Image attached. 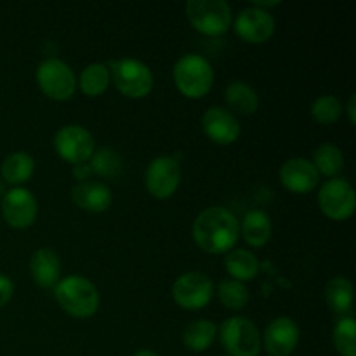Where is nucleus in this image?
Listing matches in <instances>:
<instances>
[{
  "label": "nucleus",
  "instance_id": "473e14b6",
  "mask_svg": "<svg viewBox=\"0 0 356 356\" xmlns=\"http://www.w3.org/2000/svg\"><path fill=\"white\" fill-rule=\"evenodd\" d=\"M346 113H348V118H350L351 124H355L356 122V96L355 94H351L350 96V101H348V106H346Z\"/></svg>",
  "mask_w": 356,
  "mask_h": 356
},
{
  "label": "nucleus",
  "instance_id": "5701e85b",
  "mask_svg": "<svg viewBox=\"0 0 356 356\" xmlns=\"http://www.w3.org/2000/svg\"><path fill=\"white\" fill-rule=\"evenodd\" d=\"M218 337V325L212 320H195L183 330V344L186 350L202 353L214 344Z\"/></svg>",
  "mask_w": 356,
  "mask_h": 356
},
{
  "label": "nucleus",
  "instance_id": "cd10ccee",
  "mask_svg": "<svg viewBox=\"0 0 356 356\" xmlns=\"http://www.w3.org/2000/svg\"><path fill=\"white\" fill-rule=\"evenodd\" d=\"M218 298L226 309L242 312L250 301V292L245 284L233 278H225L218 285Z\"/></svg>",
  "mask_w": 356,
  "mask_h": 356
},
{
  "label": "nucleus",
  "instance_id": "a878e982",
  "mask_svg": "<svg viewBox=\"0 0 356 356\" xmlns=\"http://www.w3.org/2000/svg\"><path fill=\"white\" fill-rule=\"evenodd\" d=\"M312 163L315 165L316 172L320 176H325L329 179L339 176L344 169V155L336 145H330V143H323L318 148L313 152V160Z\"/></svg>",
  "mask_w": 356,
  "mask_h": 356
},
{
  "label": "nucleus",
  "instance_id": "f03ea898",
  "mask_svg": "<svg viewBox=\"0 0 356 356\" xmlns=\"http://www.w3.org/2000/svg\"><path fill=\"white\" fill-rule=\"evenodd\" d=\"M54 298L59 308L75 318H90L97 313L101 296L96 285L82 275H68L54 287Z\"/></svg>",
  "mask_w": 356,
  "mask_h": 356
},
{
  "label": "nucleus",
  "instance_id": "ddd939ff",
  "mask_svg": "<svg viewBox=\"0 0 356 356\" xmlns=\"http://www.w3.org/2000/svg\"><path fill=\"white\" fill-rule=\"evenodd\" d=\"M233 28L243 42L257 45L264 44L273 37L277 23H275V17L271 13L250 6L240 10L238 16L233 19Z\"/></svg>",
  "mask_w": 356,
  "mask_h": 356
},
{
  "label": "nucleus",
  "instance_id": "393cba45",
  "mask_svg": "<svg viewBox=\"0 0 356 356\" xmlns=\"http://www.w3.org/2000/svg\"><path fill=\"white\" fill-rule=\"evenodd\" d=\"M325 302L334 313L346 316L353 308V284L344 277H336L327 284Z\"/></svg>",
  "mask_w": 356,
  "mask_h": 356
},
{
  "label": "nucleus",
  "instance_id": "2eb2a0df",
  "mask_svg": "<svg viewBox=\"0 0 356 356\" xmlns=\"http://www.w3.org/2000/svg\"><path fill=\"white\" fill-rule=\"evenodd\" d=\"M301 341L299 325L291 316H278L268 323L261 343L271 356H291Z\"/></svg>",
  "mask_w": 356,
  "mask_h": 356
},
{
  "label": "nucleus",
  "instance_id": "c85d7f7f",
  "mask_svg": "<svg viewBox=\"0 0 356 356\" xmlns=\"http://www.w3.org/2000/svg\"><path fill=\"white\" fill-rule=\"evenodd\" d=\"M344 106L341 99L334 94H323V96L316 97L312 103L309 113H312L313 120L318 122L320 125H332L343 115Z\"/></svg>",
  "mask_w": 356,
  "mask_h": 356
},
{
  "label": "nucleus",
  "instance_id": "423d86ee",
  "mask_svg": "<svg viewBox=\"0 0 356 356\" xmlns=\"http://www.w3.org/2000/svg\"><path fill=\"white\" fill-rule=\"evenodd\" d=\"M37 86L49 99L68 101L76 92V75L68 63L59 58H47L35 72Z\"/></svg>",
  "mask_w": 356,
  "mask_h": 356
},
{
  "label": "nucleus",
  "instance_id": "6ab92c4d",
  "mask_svg": "<svg viewBox=\"0 0 356 356\" xmlns=\"http://www.w3.org/2000/svg\"><path fill=\"white\" fill-rule=\"evenodd\" d=\"M240 235L252 249L264 247L273 235V222H271L270 216L261 209L249 211L240 222Z\"/></svg>",
  "mask_w": 356,
  "mask_h": 356
},
{
  "label": "nucleus",
  "instance_id": "f3484780",
  "mask_svg": "<svg viewBox=\"0 0 356 356\" xmlns=\"http://www.w3.org/2000/svg\"><path fill=\"white\" fill-rule=\"evenodd\" d=\"M72 202L82 211L101 214L111 207L113 195L110 186L101 181H83L72 188Z\"/></svg>",
  "mask_w": 356,
  "mask_h": 356
},
{
  "label": "nucleus",
  "instance_id": "1a4fd4ad",
  "mask_svg": "<svg viewBox=\"0 0 356 356\" xmlns=\"http://www.w3.org/2000/svg\"><path fill=\"white\" fill-rule=\"evenodd\" d=\"M318 205L325 218L332 221H346L355 214L356 209L353 186L341 177L325 181L318 191Z\"/></svg>",
  "mask_w": 356,
  "mask_h": 356
},
{
  "label": "nucleus",
  "instance_id": "72a5a7b5",
  "mask_svg": "<svg viewBox=\"0 0 356 356\" xmlns=\"http://www.w3.org/2000/svg\"><path fill=\"white\" fill-rule=\"evenodd\" d=\"M132 356H159V355H156L155 351H152V350H139V351H136V353Z\"/></svg>",
  "mask_w": 356,
  "mask_h": 356
},
{
  "label": "nucleus",
  "instance_id": "f257e3e1",
  "mask_svg": "<svg viewBox=\"0 0 356 356\" xmlns=\"http://www.w3.org/2000/svg\"><path fill=\"white\" fill-rule=\"evenodd\" d=\"M195 243L207 254H228L240 236V221L225 207H207L197 216L191 228Z\"/></svg>",
  "mask_w": 356,
  "mask_h": 356
},
{
  "label": "nucleus",
  "instance_id": "7c9ffc66",
  "mask_svg": "<svg viewBox=\"0 0 356 356\" xmlns=\"http://www.w3.org/2000/svg\"><path fill=\"white\" fill-rule=\"evenodd\" d=\"M14 296V284L7 275L0 273V308L9 305Z\"/></svg>",
  "mask_w": 356,
  "mask_h": 356
},
{
  "label": "nucleus",
  "instance_id": "6e6552de",
  "mask_svg": "<svg viewBox=\"0 0 356 356\" xmlns=\"http://www.w3.org/2000/svg\"><path fill=\"white\" fill-rule=\"evenodd\" d=\"M214 298V284L200 271H186L176 278L172 285V299L186 312H200L207 308Z\"/></svg>",
  "mask_w": 356,
  "mask_h": 356
},
{
  "label": "nucleus",
  "instance_id": "9b49d317",
  "mask_svg": "<svg viewBox=\"0 0 356 356\" xmlns=\"http://www.w3.org/2000/svg\"><path fill=\"white\" fill-rule=\"evenodd\" d=\"M181 167L174 156L162 155L149 162L145 172V186L156 200H169L181 184Z\"/></svg>",
  "mask_w": 356,
  "mask_h": 356
},
{
  "label": "nucleus",
  "instance_id": "20e7f679",
  "mask_svg": "<svg viewBox=\"0 0 356 356\" xmlns=\"http://www.w3.org/2000/svg\"><path fill=\"white\" fill-rule=\"evenodd\" d=\"M111 83L122 96L129 99H143L153 90V73L146 63L134 58L111 59L106 63Z\"/></svg>",
  "mask_w": 356,
  "mask_h": 356
},
{
  "label": "nucleus",
  "instance_id": "aec40b11",
  "mask_svg": "<svg viewBox=\"0 0 356 356\" xmlns=\"http://www.w3.org/2000/svg\"><path fill=\"white\" fill-rule=\"evenodd\" d=\"M225 101L233 115L249 117V115L256 113L259 108V94L242 80H233L228 83L225 90Z\"/></svg>",
  "mask_w": 356,
  "mask_h": 356
},
{
  "label": "nucleus",
  "instance_id": "f8f14e48",
  "mask_svg": "<svg viewBox=\"0 0 356 356\" xmlns=\"http://www.w3.org/2000/svg\"><path fill=\"white\" fill-rule=\"evenodd\" d=\"M2 216L7 226L26 229L33 226L38 216V202L26 188H13L2 198Z\"/></svg>",
  "mask_w": 356,
  "mask_h": 356
},
{
  "label": "nucleus",
  "instance_id": "dca6fc26",
  "mask_svg": "<svg viewBox=\"0 0 356 356\" xmlns=\"http://www.w3.org/2000/svg\"><path fill=\"white\" fill-rule=\"evenodd\" d=\"M278 176H280L282 186L296 195L312 193L320 183V174L316 172L312 160L301 159V156L287 160L280 167Z\"/></svg>",
  "mask_w": 356,
  "mask_h": 356
},
{
  "label": "nucleus",
  "instance_id": "bb28decb",
  "mask_svg": "<svg viewBox=\"0 0 356 356\" xmlns=\"http://www.w3.org/2000/svg\"><path fill=\"white\" fill-rule=\"evenodd\" d=\"M89 165L92 174L104 177V179H117L124 172V162L113 148H99L92 153L89 160Z\"/></svg>",
  "mask_w": 356,
  "mask_h": 356
},
{
  "label": "nucleus",
  "instance_id": "2f4dec72",
  "mask_svg": "<svg viewBox=\"0 0 356 356\" xmlns=\"http://www.w3.org/2000/svg\"><path fill=\"white\" fill-rule=\"evenodd\" d=\"M72 174H73V177L79 181V183H83V181H89V177L92 176V170H90L89 162L76 163V165H73Z\"/></svg>",
  "mask_w": 356,
  "mask_h": 356
},
{
  "label": "nucleus",
  "instance_id": "412c9836",
  "mask_svg": "<svg viewBox=\"0 0 356 356\" xmlns=\"http://www.w3.org/2000/svg\"><path fill=\"white\" fill-rule=\"evenodd\" d=\"M2 179L14 188H21L35 174V160L26 152H14L6 156L0 167Z\"/></svg>",
  "mask_w": 356,
  "mask_h": 356
},
{
  "label": "nucleus",
  "instance_id": "4468645a",
  "mask_svg": "<svg viewBox=\"0 0 356 356\" xmlns=\"http://www.w3.org/2000/svg\"><path fill=\"white\" fill-rule=\"evenodd\" d=\"M202 131L216 145L228 146L238 141L242 125L228 108L211 106L202 115Z\"/></svg>",
  "mask_w": 356,
  "mask_h": 356
},
{
  "label": "nucleus",
  "instance_id": "9d476101",
  "mask_svg": "<svg viewBox=\"0 0 356 356\" xmlns=\"http://www.w3.org/2000/svg\"><path fill=\"white\" fill-rule=\"evenodd\" d=\"M54 149L59 159L76 165V163L89 162L92 153L96 152V143L94 136L86 127L70 124L56 132Z\"/></svg>",
  "mask_w": 356,
  "mask_h": 356
},
{
  "label": "nucleus",
  "instance_id": "7ed1b4c3",
  "mask_svg": "<svg viewBox=\"0 0 356 356\" xmlns=\"http://www.w3.org/2000/svg\"><path fill=\"white\" fill-rule=\"evenodd\" d=\"M177 90L188 99L207 96L214 83V68L200 54H184L176 61L172 70Z\"/></svg>",
  "mask_w": 356,
  "mask_h": 356
},
{
  "label": "nucleus",
  "instance_id": "b1692460",
  "mask_svg": "<svg viewBox=\"0 0 356 356\" xmlns=\"http://www.w3.org/2000/svg\"><path fill=\"white\" fill-rule=\"evenodd\" d=\"M111 83L110 70L104 63H90L80 72L76 89L89 97H99L108 90Z\"/></svg>",
  "mask_w": 356,
  "mask_h": 356
},
{
  "label": "nucleus",
  "instance_id": "a211bd4d",
  "mask_svg": "<svg viewBox=\"0 0 356 356\" xmlns=\"http://www.w3.org/2000/svg\"><path fill=\"white\" fill-rule=\"evenodd\" d=\"M30 275L42 289H54L61 280V259L49 247L35 250L30 259Z\"/></svg>",
  "mask_w": 356,
  "mask_h": 356
},
{
  "label": "nucleus",
  "instance_id": "4be33fe9",
  "mask_svg": "<svg viewBox=\"0 0 356 356\" xmlns=\"http://www.w3.org/2000/svg\"><path fill=\"white\" fill-rule=\"evenodd\" d=\"M225 270L229 278L245 284V282H252L259 273V259L250 250H229L225 257Z\"/></svg>",
  "mask_w": 356,
  "mask_h": 356
},
{
  "label": "nucleus",
  "instance_id": "0eeeda50",
  "mask_svg": "<svg viewBox=\"0 0 356 356\" xmlns=\"http://www.w3.org/2000/svg\"><path fill=\"white\" fill-rule=\"evenodd\" d=\"M219 339L229 356H257L261 351V332L252 320L232 316L219 327Z\"/></svg>",
  "mask_w": 356,
  "mask_h": 356
},
{
  "label": "nucleus",
  "instance_id": "39448f33",
  "mask_svg": "<svg viewBox=\"0 0 356 356\" xmlns=\"http://www.w3.org/2000/svg\"><path fill=\"white\" fill-rule=\"evenodd\" d=\"M186 17L191 26L205 37H221L233 24V10L226 0H188Z\"/></svg>",
  "mask_w": 356,
  "mask_h": 356
},
{
  "label": "nucleus",
  "instance_id": "c756f323",
  "mask_svg": "<svg viewBox=\"0 0 356 356\" xmlns=\"http://www.w3.org/2000/svg\"><path fill=\"white\" fill-rule=\"evenodd\" d=\"M332 341L341 356H356V322L353 316H343L336 323Z\"/></svg>",
  "mask_w": 356,
  "mask_h": 356
}]
</instances>
